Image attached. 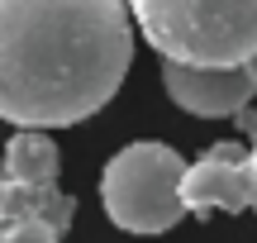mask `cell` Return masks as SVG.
<instances>
[{"label": "cell", "instance_id": "8", "mask_svg": "<svg viewBox=\"0 0 257 243\" xmlns=\"http://www.w3.org/2000/svg\"><path fill=\"white\" fill-rule=\"evenodd\" d=\"M248 72H252V76H257V57H252V62H248Z\"/></svg>", "mask_w": 257, "mask_h": 243}, {"label": "cell", "instance_id": "1", "mask_svg": "<svg viewBox=\"0 0 257 243\" xmlns=\"http://www.w3.org/2000/svg\"><path fill=\"white\" fill-rule=\"evenodd\" d=\"M134 62L128 0H0V119L67 129L114 100Z\"/></svg>", "mask_w": 257, "mask_h": 243}, {"label": "cell", "instance_id": "7", "mask_svg": "<svg viewBox=\"0 0 257 243\" xmlns=\"http://www.w3.org/2000/svg\"><path fill=\"white\" fill-rule=\"evenodd\" d=\"M248 172H252V210H257V148L248 153Z\"/></svg>", "mask_w": 257, "mask_h": 243}, {"label": "cell", "instance_id": "6", "mask_svg": "<svg viewBox=\"0 0 257 243\" xmlns=\"http://www.w3.org/2000/svg\"><path fill=\"white\" fill-rule=\"evenodd\" d=\"M162 86L181 110L200 119H229L243 114L257 95V76L248 67H186V62H162Z\"/></svg>", "mask_w": 257, "mask_h": 243}, {"label": "cell", "instance_id": "3", "mask_svg": "<svg viewBox=\"0 0 257 243\" xmlns=\"http://www.w3.org/2000/svg\"><path fill=\"white\" fill-rule=\"evenodd\" d=\"M181 177H186V162L176 148L157 139L128 143L100 172V205L124 234H143V238L167 234L186 215Z\"/></svg>", "mask_w": 257, "mask_h": 243}, {"label": "cell", "instance_id": "2", "mask_svg": "<svg viewBox=\"0 0 257 243\" xmlns=\"http://www.w3.org/2000/svg\"><path fill=\"white\" fill-rule=\"evenodd\" d=\"M138 34L186 67H248L257 57V0H128Z\"/></svg>", "mask_w": 257, "mask_h": 243}, {"label": "cell", "instance_id": "4", "mask_svg": "<svg viewBox=\"0 0 257 243\" xmlns=\"http://www.w3.org/2000/svg\"><path fill=\"white\" fill-rule=\"evenodd\" d=\"M72 219L76 200L57 186V177L0 167V243H62Z\"/></svg>", "mask_w": 257, "mask_h": 243}, {"label": "cell", "instance_id": "5", "mask_svg": "<svg viewBox=\"0 0 257 243\" xmlns=\"http://www.w3.org/2000/svg\"><path fill=\"white\" fill-rule=\"evenodd\" d=\"M181 200L186 215H238L252 210V172H248V148L243 143H214L200 162H191L181 177Z\"/></svg>", "mask_w": 257, "mask_h": 243}]
</instances>
